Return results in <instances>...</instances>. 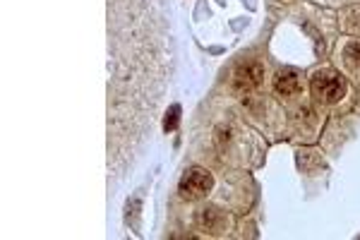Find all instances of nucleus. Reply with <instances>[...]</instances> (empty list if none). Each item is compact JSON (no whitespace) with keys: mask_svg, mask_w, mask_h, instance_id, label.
I'll return each mask as SVG.
<instances>
[{"mask_svg":"<svg viewBox=\"0 0 360 240\" xmlns=\"http://www.w3.org/2000/svg\"><path fill=\"white\" fill-rule=\"evenodd\" d=\"M264 80V68L259 63H240L233 72V89L240 94H248L257 89Z\"/></svg>","mask_w":360,"mask_h":240,"instance_id":"20e7f679","label":"nucleus"},{"mask_svg":"<svg viewBox=\"0 0 360 240\" xmlns=\"http://www.w3.org/2000/svg\"><path fill=\"white\" fill-rule=\"evenodd\" d=\"M274 89L281 94V96H293L303 89V82H300L298 72L295 70H281V72L274 77Z\"/></svg>","mask_w":360,"mask_h":240,"instance_id":"39448f33","label":"nucleus"},{"mask_svg":"<svg viewBox=\"0 0 360 240\" xmlns=\"http://www.w3.org/2000/svg\"><path fill=\"white\" fill-rule=\"evenodd\" d=\"M212 187H214V178L205 168H190V171H185V175L180 178V195H183L185 200H200Z\"/></svg>","mask_w":360,"mask_h":240,"instance_id":"7ed1b4c3","label":"nucleus"},{"mask_svg":"<svg viewBox=\"0 0 360 240\" xmlns=\"http://www.w3.org/2000/svg\"><path fill=\"white\" fill-rule=\"evenodd\" d=\"M312 94L324 103H336L346 94V80L332 70H319L312 77Z\"/></svg>","mask_w":360,"mask_h":240,"instance_id":"f03ea898","label":"nucleus"},{"mask_svg":"<svg viewBox=\"0 0 360 240\" xmlns=\"http://www.w3.org/2000/svg\"><path fill=\"white\" fill-rule=\"evenodd\" d=\"M178 113H180V106H171V110H168V115H166V122H164L166 130H173V127H176Z\"/></svg>","mask_w":360,"mask_h":240,"instance_id":"0eeeda50","label":"nucleus"},{"mask_svg":"<svg viewBox=\"0 0 360 240\" xmlns=\"http://www.w3.org/2000/svg\"><path fill=\"white\" fill-rule=\"evenodd\" d=\"M344 61H346V65L353 70V72H360V41H353V44L346 46Z\"/></svg>","mask_w":360,"mask_h":240,"instance_id":"423d86ee","label":"nucleus"},{"mask_svg":"<svg viewBox=\"0 0 360 240\" xmlns=\"http://www.w3.org/2000/svg\"><path fill=\"white\" fill-rule=\"evenodd\" d=\"M168 72L164 0H108V168L120 171L147 139Z\"/></svg>","mask_w":360,"mask_h":240,"instance_id":"f257e3e1","label":"nucleus"}]
</instances>
